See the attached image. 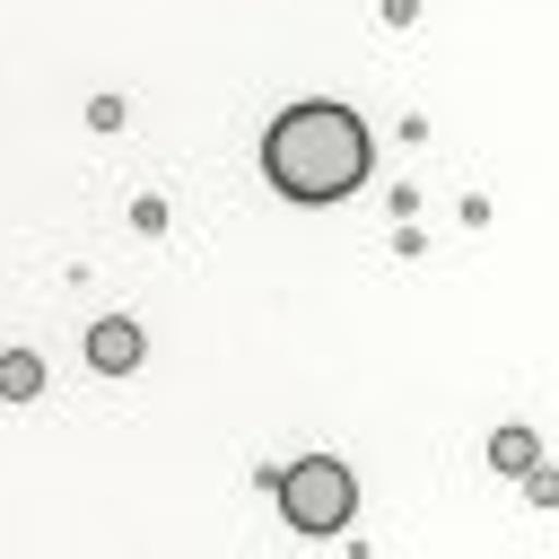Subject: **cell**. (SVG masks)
<instances>
[{
	"label": "cell",
	"instance_id": "obj_6",
	"mask_svg": "<svg viewBox=\"0 0 559 559\" xmlns=\"http://www.w3.org/2000/svg\"><path fill=\"white\" fill-rule=\"evenodd\" d=\"M524 498H533V507H559V472L533 463V472H524Z\"/></svg>",
	"mask_w": 559,
	"mask_h": 559
},
{
	"label": "cell",
	"instance_id": "obj_2",
	"mask_svg": "<svg viewBox=\"0 0 559 559\" xmlns=\"http://www.w3.org/2000/svg\"><path fill=\"white\" fill-rule=\"evenodd\" d=\"M271 498H280V515H288L297 533H341V524L358 515V480H349L341 454H306V463H288V472L271 480Z\"/></svg>",
	"mask_w": 559,
	"mask_h": 559
},
{
	"label": "cell",
	"instance_id": "obj_4",
	"mask_svg": "<svg viewBox=\"0 0 559 559\" xmlns=\"http://www.w3.org/2000/svg\"><path fill=\"white\" fill-rule=\"evenodd\" d=\"M489 463H498V472H533V463H542V437H533L524 419H507V428L489 437Z\"/></svg>",
	"mask_w": 559,
	"mask_h": 559
},
{
	"label": "cell",
	"instance_id": "obj_3",
	"mask_svg": "<svg viewBox=\"0 0 559 559\" xmlns=\"http://www.w3.org/2000/svg\"><path fill=\"white\" fill-rule=\"evenodd\" d=\"M140 349H148V341H140V323H131V314H105V323L87 332V367H96V376H131V367H140Z\"/></svg>",
	"mask_w": 559,
	"mask_h": 559
},
{
	"label": "cell",
	"instance_id": "obj_1",
	"mask_svg": "<svg viewBox=\"0 0 559 559\" xmlns=\"http://www.w3.org/2000/svg\"><path fill=\"white\" fill-rule=\"evenodd\" d=\"M367 157H376L367 122H358L349 105H332V96H306V105H288V114L262 131V175H271V192H280V201H306V210L349 201V192L367 183Z\"/></svg>",
	"mask_w": 559,
	"mask_h": 559
},
{
	"label": "cell",
	"instance_id": "obj_5",
	"mask_svg": "<svg viewBox=\"0 0 559 559\" xmlns=\"http://www.w3.org/2000/svg\"><path fill=\"white\" fill-rule=\"evenodd\" d=\"M44 393V358L35 349H0V402H35Z\"/></svg>",
	"mask_w": 559,
	"mask_h": 559
}]
</instances>
